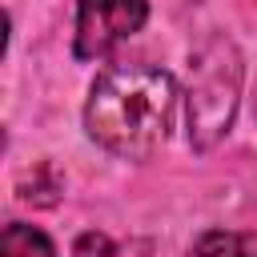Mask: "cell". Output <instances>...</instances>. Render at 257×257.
I'll return each mask as SVG.
<instances>
[{
  "label": "cell",
  "mask_w": 257,
  "mask_h": 257,
  "mask_svg": "<svg viewBox=\"0 0 257 257\" xmlns=\"http://www.w3.org/2000/svg\"><path fill=\"white\" fill-rule=\"evenodd\" d=\"M177 84L169 72L149 68V64H112L96 76L88 104H84V124L96 145H104L116 157H149L173 116Z\"/></svg>",
  "instance_id": "obj_1"
},
{
  "label": "cell",
  "mask_w": 257,
  "mask_h": 257,
  "mask_svg": "<svg viewBox=\"0 0 257 257\" xmlns=\"http://www.w3.org/2000/svg\"><path fill=\"white\" fill-rule=\"evenodd\" d=\"M241 92V60L229 40H213L197 52L193 76H189V141L197 149H209L237 112Z\"/></svg>",
  "instance_id": "obj_2"
},
{
  "label": "cell",
  "mask_w": 257,
  "mask_h": 257,
  "mask_svg": "<svg viewBox=\"0 0 257 257\" xmlns=\"http://www.w3.org/2000/svg\"><path fill=\"white\" fill-rule=\"evenodd\" d=\"M149 16V0H80L76 12V56H104L124 36L141 32Z\"/></svg>",
  "instance_id": "obj_3"
},
{
  "label": "cell",
  "mask_w": 257,
  "mask_h": 257,
  "mask_svg": "<svg viewBox=\"0 0 257 257\" xmlns=\"http://www.w3.org/2000/svg\"><path fill=\"white\" fill-rule=\"evenodd\" d=\"M189 257H257V233H205Z\"/></svg>",
  "instance_id": "obj_4"
},
{
  "label": "cell",
  "mask_w": 257,
  "mask_h": 257,
  "mask_svg": "<svg viewBox=\"0 0 257 257\" xmlns=\"http://www.w3.org/2000/svg\"><path fill=\"white\" fill-rule=\"evenodd\" d=\"M0 257H56L52 241L32 225H8L0 237Z\"/></svg>",
  "instance_id": "obj_5"
},
{
  "label": "cell",
  "mask_w": 257,
  "mask_h": 257,
  "mask_svg": "<svg viewBox=\"0 0 257 257\" xmlns=\"http://www.w3.org/2000/svg\"><path fill=\"white\" fill-rule=\"evenodd\" d=\"M72 253H76V257H112V241H108L104 233H84Z\"/></svg>",
  "instance_id": "obj_6"
}]
</instances>
